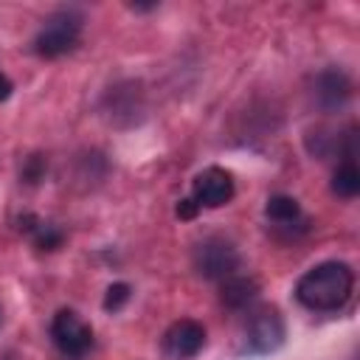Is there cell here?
I'll return each mask as SVG.
<instances>
[{"label": "cell", "mask_w": 360, "mask_h": 360, "mask_svg": "<svg viewBox=\"0 0 360 360\" xmlns=\"http://www.w3.org/2000/svg\"><path fill=\"white\" fill-rule=\"evenodd\" d=\"M354 292V270L346 262H321L295 281V301L309 312H338Z\"/></svg>", "instance_id": "6da1fadb"}, {"label": "cell", "mask_w": 360, "mask_h": 360, "mask_svg": "<svg viewBox=\"0 0 360 360\" xmlns=\"http://www.w3.org/2000/svg\"><path fill=\"white\" fill-rule=\"evenodd\" d=\"M82 28H84V14L82 11L59 8L37 31V37L31 42V51L42 59H59V56L76 51L79 39H82Z\"/></svg>", "instance_id": "7a4b0ae2"}, {"label": "cell", "mask_w": 360, "mask_h": 360, "mask_svg": "<svg viewBox=\"0 0 360 360\" xmlns=\"http://www.w3.org/2000/svg\"><path fill=\"white\" fill-rule=\"evenodd\" d=\"M287 326L281 312L273 304H253L245 318V352L248 354H273L281 349Z\"/></svg>", "instance_id": "3957f363"}, {"label": "cell", "mask_w": 360, "mask_h": 360, "mask_svg": "<svg viewBox=\"0 0 360 360\" xmlns=\"http://www.w3.org/2000/svg\"><path fill=\"white\" fill-rule=\"evenodd\" d=\"M242 267V256L236 245L225 236H205L194 248V270L208 281H225L236 276Z\"/></svg>", "instance_id": "277c9868"}, {"label": "cell", "mask_w": 360, "mask_h": 360, "mask_svg": "<svg viewBox=\"0 0 360 360\" xmlns=\"http://www.w3.org/2000/svg\"><path fill=\"white\" fill-rule=\"evenodd\" d=\"M51 340L65 357H82L93 349V329L76 309H59L51 318Z\"/></svg>", "instance_id": "5b68a950"}, {"label": "cell", "mask_w": 360, "mask_h": 360, "mask_svg": "<svg viewBox=\"0 0 360 360\" xmlns=\"http://www.w3.org/2000/svg\"><path fill=\"white\" fill-rule=\"evenodd\" d=\"M233 174L222 166H205L194 180H191V200L200 208H219L233 200Z\"/></svg>", "instance_id": "8992f818"}, {"label": "cell", "mask_w": 360, "mask_h": 360, "mask_svg": "<svg viewBox=\"0 0 360 360\" xmlns=\"http://www.w3.org/2000/svg\"><path fill=\"white\" fill-rule=\"evenodd\" d=\"M205 349V326L194 318L174 321L163 335V352L172 360H191Z\"/></svg>", "instance_id": "52a82bcc"}, {"label": "cell", "mask_w": 360, "mask_h": 360, "mask_svg": "<svg viewBox=\"0 0 360 360\" xmlns=\"http://www.w3.org/2000/svg\"><path fill=\"white\" fill-rule=\"evenodd\" d=\"M352 98V79L340 68H326L315 79V101L326 112H338Z\"/></svg>", "instance_id": "ba28073f"}, {"label": "cell", "mask_w": 360, "mask_h": 360, "mask_svg": "<svg viewBox=\"0 0 360 360\" xmlns=\"http://www.w3.org/2000/svg\"><path fill=\"white\" fill-rule=\"evenodd\" d=\"M256 298H259V281L250 278V276L236 273V276L219 281V301H222L228 309H233V312L250 309V307L256 304Z\"/></svg>", "instance_id": "9c48e42d"}, {"label": "cell", "mask_w": 360, "mask_h": 360, "mask_svg": "<svg viewBox=\"0 0 360 360\" xmlns=\"http://www.w3.org/2000/svg\"><path fill=\"white\" fill-rule=\"evenodd\" d=\"M264 217H267L276 228H287V231L304 222L301 205H298V200L290 197V194H273V197L267 200V205H264Z\"/></svg>", "instance_id": "30bf717a"}, {"label": "cell", "mask_w": 360, "mask_h": 360, "mask_svg": "<svg viewBox=\"0 0 360 360\" xmlns=\"http://www.w3.org/2000/svg\"><path fill=\"white\" fill-rule=\"evenodd\" d=\"M332 191L338 197H343V200H354L360 194V172H357L354 158H343L340 160V166L332 174Z\"/></svg>", "instance_id": "8fae6325"}, {"label": "cell", "mask_w": 360, "mask_h": 360, "mask_svg": "<svg viewBox=\"0 0 360 360\" xmlns=\"http://www.w3.org/2000/svg\"><path fill=\"white\" fill-rule=\"evenodd\" d=\"M22 222H28V225H22V228L31 233V239H34V245H37L39 250H56V248H62L65 233H62L56 225H48V222H42V219H37V217H22Z\"/></svg>", "instance_id": "7c38bea8"}, {"label": "cell", "mask_w": 360, "mask_h": 360, "mask_svg": "<svg viewBox=\"0 0 360 360\" xmlns=\"http://www.w3.org/2000/svg\"><path fill=\"white\" fill-rule=\"evenodd\" d=\"M129 295H132V287H129L127 281L110 284L107 292H104V309H107V312H118V309L129 301Z\"/></svg>", "instance_id": "4fadbf2b"}, {"label": "cell", "mask_w": 360, "mask_h": 360, "mask_svg": "<svg viewBox=\"0 0 360 360\" xmlns=\"http://www.w3.org/2000/svg\"><path fill=\"white\" fill-rule=\"evenodd\" d=\"M197 211H200V205H197L191 197H186V200L177 202V217H180V219H194Z\"/></svg>", "instance_id": "5bb4252c"}, {"label": "cell", "mask_w": 360, "mask_h": 360, "mask_svg": "<svg viewBox=\"0 0 360 360\" xmlns=\"http://www.w3.org/2000/svg\"><path fill=\"white\" fill-rule=\"evenodd\" d=\"M39 174H42V160H39V158H31V160H28V169H25V180H28V183H37Z\"/></svg>", "instance_id": "9a60e30c"}, {"label": "cell", "mask_w": 360, "mask_h": 360, "mask_svg": "<svg viewBox=\"0 0 360 360\" xmlns=\"http://www.w3.org/2000/svg\"><path fill=\"white\" fill-rule=\"evenodd\" d=\"M11 90H14V84H11V79H8L6 73H0V101H6V98L11 96Z\"/></svg>", "instance_id": "2e32d148"}]
</instances>
